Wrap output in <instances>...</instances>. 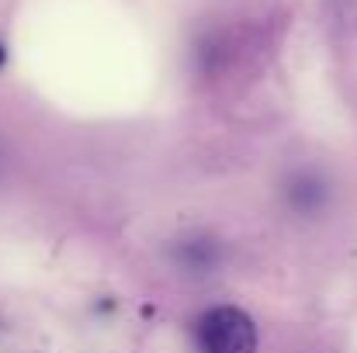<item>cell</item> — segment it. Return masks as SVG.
<instances>
[{"label":"cell","mask_w":357,"mask_h":353,"mask_svg":"<svg viewBox=\"0 0 357 353\" xmlns=\"http://www.w3.org/2000/svg\"><path fill=\"white\" fill-rule=\"evenodd\" d=\"M281 194H284V205H288V212L295 219H319L330 208V194L333 191H330V180L323 173H316V170H295L284 180Z\"/></svg>","instance_id":"obj_3"},{"label":"cell","mask_w":357,"mask_h":353,"mask_svg":"<svg viewBox=\"0 0 357 353\" xmlns=\"http://www.w3.org/2000/svg\"><path fill=\"white\" fill-rule=\"evenodd\" d=\"M191 336L198 353H257V326L236 305L205 308L195 319Z\"/></svg>","instance_id":"obj_1"},{"label":"cell","mask_w":357,"mask_h":353,"mask_svg":"<svg viewBox=\"0 0 357 353\" xmlns=\"http://www.w3.org/2000/svg\"><path fill=\"white\" fill-rule=\"evenodd\" d=\"M3 63H7V49H3V42H0V70H3Z\"/></svg>","instance_id":"obj_4"},{"label":"cell","mask_w":357,"mask_h":353,"mask_svg":"<svg viewBox=\"0 0 357 353\" xmlns=\"http://www.w3.org/2000/svg\"><path fill=\"white\" fill-rule=\"evenodd\" d=\"M167 256H170L174 270H181L184 277L202 281V277L219 274L226 253H222V242H219L215 235L188 233V235H181V239H174V242L167 246Z\"/></svg>","instance_id":"obj_2"}]
</instances>
